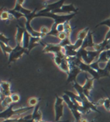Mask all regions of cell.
<instances>
[{"mask_svg":"<svg viewBox=\"0 0 110 122\" xmlns=\"http://www.w3.org/2000/svg\"><path fill=\"white\" fill-rule=\"evenodd\" d=\"M57 30L58 31V33H63L64 32V23H60L57 26Z\"/></svg>","mask_w":110,"mask_h":122,"instance_id":"cell-18","label":"cell"},{"mask_svg":"<svg viewBox=\"0 0 110 122\" xmlns=\"http://www.w3.org/2000/svg\"><path fill=\"white\" fill-rule=\"evenodd\" d=\"M39 122H45V121H39Z\"/></svg>","mask_w":110,"mask_h":122,"instance_id":"cell-25","label":"cell"},{"mask_svg":"<svg viewBox=\"0 0 110 122\" xmlns=\"http://www.w3.org/2000/svg\"><path fill=\"white\" fill-rule=\"evenodd\" d=\"M88 30H89V28L87 27L84 30H81V31H79L78 34V39H80L81 41H85L86 38H87L88 35L89 34Z\"/></svg>","mask_w":110,"mask_h":122,"instance_id":"cell-7","label":"cell"},{"mask_svg":"<svg viewBox=\"0 0 110 122\" xmlns=\"http://www.w3.org/2000/svg\"><path fill=\"white\" fill-rule=\"evenodd\" d=\"M58 122H71V121H58Z\"/></svg>","mask_w":110,"mask_h":122,"instance_id":"cell-24","label":"cell"},{"mask_svg":"<svg viewBox=\"0 0 110 122\" xmlns=\"http://www.w3.org/2000/svg\"><path fill=\"white\" fill-rule=\"evenodd\" d=\"M1 94L4 97H10L12 93L10 91V83L8 82H1Z\"/></svg>","mask_w":110,"mask_h":122,"instance_id":"cell-3","label":"cell"},{"mask_svg":"<svg viewBox=\"0 0 110 122\" xmlns=\"http://www.w3.org/2000/svg\"><path fill=\"white\" fill-rule=\"evenodd\" d=\"M28 103H29V107H35L38 104V100L36 97H31V98H29Z\"/></svg>","mask_w":110,"mask_h":122,"instance_id":"cell-13","label":"cell"},{"mask_svg":"<svg viewBox=\"0 0 110 122\" xmlns=\"http://www.w3.org/2000/svg\"><path fill=\"white\" fill-rule=\"evenodd\" d=\"M24 33H25V30L20 27V26H17V32L16 34V41L17 44H20L22 46V41L23 39V36H24Z\"/></svg>","mask_w":110,"mask_h":122,"instance_id":"cell-5","label":"cell"},{"mask_svg":"<svg viewBox=\"0 0 110 122\" xmlns=\"http://www.w3.org/2000/svg\"><path fill=\"white\" fill-rule=\"evenodd\" d=\"M62 47L60 44H46L45 47L43 49L44 52H52L54 55H57L58 53L61 52Z\"/></svg>","mask_w":110,"mask_h":122,"instance_id":"cell-2","label":"cell"},{"mask_svg":"<svg viewBox=\"0 0 110 122\" xmlns=\"http://www.w3.org/2000/svg\"><path fill=\"white\" fill-rule=\"evenodd\" d=\"M9 41L10 40H9L7 37H5L4 34H1V42L4 43L5 44H6V45H9Z\"/></svg>","mask_w":110,"mask_h":122,"instance_id":"cell-19","label":"cell"},{"mask_svg":"<svg viewBox=\"0 0 110 122\" xmlns=\"http://www.w3.org/2000/svg\"><path fill=\"white\" fill-rule=\"evenodd\" d=\"M64 101L61 97H56V101L54 105V111H55V121H60L61 118L64 115Z\"/></svg>","mask_w":110,"mask_h":122,"instance_id":"cell-1","label":"cell"},{"mask_svg":"<svg viewBox=\"0 0 110 122\" xmlns=\"http://www.w3.org/2000/svg\"><path fill=\"white\" fill-rule=\"evenodd\" d=\"M100 25H106V26H108L110 28V19H108V20H105L104 22H102V23H100L99 25H98L97 26H99Z\"/></svg>","mask_w":110,"mask_h":122,"instance_id":"cell-20","label":"cell"},{"mask_svg":"<svg viewBox=\"0 0 110 122\" xmlns=\"http://www.w3.org/2000/svg\"><path fill=\"white\" fill-rule=\"evenodd\" d=\"M64 32L66 33L67 37H69L71 34V31H72V29H71V26L70 23H69V21L65 22L64 23Z\"/></svg>","mask_w":110,"mask_h":122,"instance_id":"cell-11","label":"cell"},{"mask_svg":"<svg viewBox=\"0 0 110 122\" xmlns=\"http://www.w3.org/2000/svg\"><path fill=\"white\" fill-rule=\"evenodd\" d=\"M1 47L2 51L5 53V54H12V52L13 51V48L10 45H6V44H5L4 43L1 42Z\"/></svg>","mask_w":110,"mask_h":122,"instance_id":"cell-10","label":"cell"},{"mask_svg":"<svg viewBox=\"0 0 110 122\" xmlns=\"http://www.w3.org/2000/svg\"><path fill=\"white\" fill-rule=\"evenodd\" d=\"M103 106H104V107L105 108V110L109 111V108H110V100H109V98H106V99H105V102H104Z\"/></svg>","mask_w":110,"mask_h":122,"instance_id":"cell-17","label":"cell"},{"mask_svg":"<svg viewBox=\"0 0 110 122\" xmlns=\"http://www.w3.org/2000/svg\"><path fill=\"white\" fill-rule=\"evenodd\" d=\"M41 37H31L30 38V43H29V52L33 48V47L37 46V44L40 41Z\"/></svg>","mask_w":110,"mask_h":122,"instance_id":"cell-8","label":"cell"},{"mask_svg":"<svg viewBox=\"0 0 110 122\" xmlns=\"http://www.w3.org/2000/svg\"><path fill=\"white\" fill-rule=\"evenodd\" d=\"M83 87V90H87L90 91L91 90H92L93 88V80L90 79V78H88L86 82L85 83V85L82 86Z\"/></svg>","mask_w":110,"mask_h":122,"instance_id":"cell-9","label":"cell"},{"mask_svg":"<svg viewBox=\"0 0 110 122\" xmlns=\"http://www.w3.org/2000/svg\"><path fill=\"white\" fill-rule=\"evenodd\" d=\"M67 37V34H66V33H65V32L60 33V34H58V36H57V38H58V39L60 40L61 41L65 40Z\"/></svg>","mask_w":110,"mask_h":122,"instance_id":"cell-16","label":"cell"},{"mask_svg":"<svg viewBox=\"0 0 110 122\" xmlns=\"http://www.w3.org/2000/svg\"><path fill=\"white\" fill-rule=\"evenodd\" d=\"M105 41H110V28H109V30L107 32V34H105Z\"/></svg>","mask_w":110,"mask_h":122,"instance_id":"cell-21","label":"cell"},{"mask_svg":"<svg viewBox=\"0 0 110 122\" xmlns=\"http://www.w3.org/2000/svg\"><path fill=\"white\" fill-rule=\"evenodd\" d=\"M10 17V14L9 11H3L1 13V19L3 20H9Z\"/></svg>","mask_w":110,"mask_h":122,"instance_id":"cell-14","label":"cell"},{"mask_svg":"<svg viewBox=\"0 0 110 122\" xmlns=\"http://www.w3.org/2000/svg\"><path fill=\"white\" fill-rule=\"evenodd\" d=\"M79 122H88V121L86 120V119H85V118H81V121H80Z\"/></svg>","mask_w":110,"mask_h":122,"instance_id":"cell-23","label":"cell"},{"mask_svg":"<svg viewBox=\"0 0 110 122\" xmlns=\"http://www.w3.org/2000/svg\"><path fill=\"white\" fill-rule=\"evenodd\" d=\"M33 120H34L35 122H39L42 121V113L40 111V104L38 103L37 106L35 107L34 109L33 110Z\"/></svg>","mask_w":110,"mask_h":122,"instance_id":"cell-4","label":"cell"},{"mask_svg":"<svg viewBox=\"0 0 110 122\" xmlns=\"http://www.w3.org/2000/svg\"><path fill=\"white\" fill-rule=\"evenodd\" d=\"M81 72V69L77 67V68H72V69H71V72L70 73L68 74V79H67V82H73L74 80H75L76 77L78 76V75L79 74V72Z\"/></svg>","mask_w":110,"mask_h":122,"instance_id":"cell-6","label":"cell"},{"mask_svg":"<svg viewBox=\"0 0 110 122\" xmlns=\"http://www.w3.org/2000/svg\"><path fill=\"white\" fill-rule=\"evenodd\" d=\"M104 102H105V99H101V100H99L98 102L96 103V105L97 104V105H103L104 104Z\"/></svg>","mask_w":110,"mask_h":122,"instance_id":"cell-22","label":"cell"},{"mask_svg":"<svg viewBox=\"0 0 110 122\" xmlns=\"http://www.w3.org/2000/svg\"><path fill=\"white\" fill-rule=\"evenodd\" d=\"M11 98H12V100H13V103L19 102V100H20V97H19V95L18 94V93H12Z\"/></svg>","mask_w":110,"mask_h":122,"instance_id":"cell-15","label":"cell"},{"mask_svg":"<svg viewBox=\"0 0 110 122\" xmlns=\"http://www.w3.org/2000/svg\"><path fill=\"white\" fill-rule=\"evenodd\" d=\"M50 30H51V29L50 28L47 27V26H41L40 29V33L44 36V35H48V34L50 32Z\"/></svg>","mask_w":110,"mask_h":122,"instance_id":"cell-12","label":"cell"},{"mask_svg":"<svg viewBox=\"0 0 110 122\" xmlns=\"http://www.w3.org/2000/svg\"><path fill=\"white\" fill-rule=\"evenodd\" d=\"M109 111H110V108H109Z\"/></svg>","mask_w":110,"mask_h":122,"instance_id":"cell-26","label":"cell"}]
</instances>
